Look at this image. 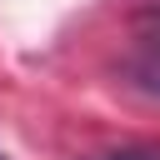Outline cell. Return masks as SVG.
I'll list each match as a JSON object with an SVG mask.
<instances>
[{
	"label": "cell",
	"mask_w": 160,
	"mask_h": 160,
	"mask_svg": "<svg viewBox=\"0 0 160 160\" xmlns=\"http://www.w3.org/2000/svg\"><path fill=\"white\" fill-rule=\"evenodd\" d=\"M130 75H135V85H145L150 95H160V15H155V20H145V25L135 30Z\"/></svg>",
	"instance_id": "cell-1"
},
{
	"label": "cell",
	"mask_w": 160,
	"mask_h": 160,
	"mask_svg": "<svg viewBox=\"0 0 160 160\" xmlns=\"http://www.w3.org/2000/svg\"><path fill=\"white\" fill-rule=\"evenodd\" d=\"M95 160H160L155 145H130V150H110V155H95Z\"/></svg>",
	"instance_id": "cell-2"
},
{
	"label": "cell",
	"mask_w": 160,
	"mask_h": 160,
	"mask_svg": "<svg viewBox=\"0 0 160 160\" xmlns=\"http://www.w3.org/2000/svg\"><path fill=\"white\" fill-rule=\"evenodd\" d=\"M0 160H10V155H0Z\"/></svg>",
	"instance_id": "cell-3"
}]
</instances>
